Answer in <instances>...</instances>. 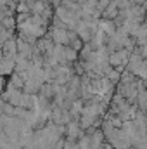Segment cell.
Returning <instances> with one entry per match:
<instances>
[{
  "label": "cell",
  "mask_w": 147,
  "mask_h": 149,
  "mask_svg": "<svg viewBox=\"0 0 147 149\" xmlns=\"http://www.w3.org/2000/svg\"><path fill=\"white\" fill-rule=\"evenodd\" d=\"M7 2H9V0H2V5H7Z\"/></svg>",
  "instance_id": "6"
},
{
  "label": "cell",
  "mask_w": 147,
  "mask_h": 149,
  "mask_svg": "<svg viewBox=\"0 0 147 149\" xmlns=\"http://www.w3.org/2000/svg\"><path fill=\"white\" fill-rule=\"evenodd\" d=\"M119 16V7L116 5V2H111L109 5L104 9V17L106 19H116Z\"/></svg>",
  "instance_id": "3"
},
{
  "label": "cell",
  "mask_w": 147,
  "mask_h": 149,
  "mask_svg": "<svg viewBox=\"0 0 147 149\" xmlns=\"http://www.w3.org/2000/svg\"><path fill=\"white\" fill-rule=\"evenodd\" d=\"M3 26H5V28H9V30H14V28H16V21H14V17L3 16Z\"/></svg>",
  "instance_id": "4"
},
{
  "label": "cell",
  "mask_w": 147,
  "mask_h": 149,
  "mask_svg": "<svg viewBox=\"0 0 147 149\" xmlns=\"http://www.w3.org/2000/svg\"><path fill=\"white\" fill-rule=\"evenodd\" d=\"M50 38L57 45H69V42H71V31L68 28H52Z\"/></svg>",
  "instance_id": "1"
},
{
  "label": "cell",
  "mask_w": 147,
  "mask_h": 149,
  "mask_svg": "<svg viewBox=\"0 0 147 149\" xmlns=\"http://www.w3.org/2000/svg\"><path fill=\"white\" fill-rule=\"evenodd\" d=\"M97 2H99V7H101V10H102V12H104V9L111 3V0H97Z\"/></svg>",
  "instance_id": "5"
},
{
  "label": "cell",
  "mask_w": 147,
  "mask_h": 149,
  "mask_svg": "<svg viewBox=\"0 0 147 149\" xmlns=\"http://www.w3.org/2000/svg\"><path fill=\"white\" fill-rule=\"evenodd\" d=\"M16 59H17V57L3 56V59H2V71H3V74L14 73V70H16Z\"/></svg>",
  "instance_id": "2"
}]
</instances>
